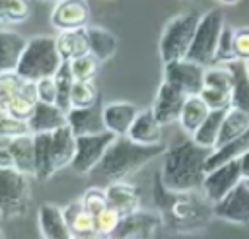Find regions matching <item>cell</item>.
<instances>
[{
    "mask_svg": "<svg viewBox=\"0 0 249 239\" xmlns=\"http://www.w3.org/2000/svg\"><path fill=\"white\" fill-rule=\"evenodd\" d=\"M212 150L193 142V138L177 140L163 154L161 183L173 192H198L206 177V159Z\"/></svg>",
    "mask_w": 249,
    "mask_h": 239,
    "instance_id": "obj_1",
    "label": "cell"
},
{
    "mask_svg": "<svg viewBox=\"0 0 249 239\" xmlns=\"http://www.w3.org/2000/svg\"><path fill=\"white\" fill-rule=\"evenodd\" d=\"M154 202L161 222L177 233H191L204 227L214 216L206 196L196 192H173L165 188L160 173L154 177Z\"/></svg>",
    "mask_w": 249,
    "mask_h": 239,
    "instance_id": "obj_2",
    "label": "cell"
},
{
    "mask_svg": "<svg viewBox=\"0 0 249 239\" xmlns=\"http://www.w3.org/2000/svg\"><path fill=\"white\" fill-rule=\"evenodd\" d=\"M165 150H167L165 144L142 146L132 142L128 136H119L109 146L107 154L103 155L101 163L93 169L91 177L99 187H107L117 181H126L132 173L142 169L146 163L163 155Z\"/></svg>",
    "mask_w": 249,
    "mask_h": 239,
    "instance_id": "obj_3",
    "label": "cell"
},
{
    "mask_svg": "<svg viewBox=\"0 0 249 239\" xmlns=\"http://www.w3.org/2000/svg\"><path fill=\"white\" fill-rule=\"evenodd\" d=\"M60 66H62V58L56 49V37L35 35L27 39L16 74L21 76L23 80L39 82L43 78H53Z\"/></svg>",
    "mask_w": 249,
    "mask_h": 239,
    "instance_id": "obj_4",
    "label": "cell"
},
{
    "mask_svg": "<svg viewBox=\"0 0 249 239\" xmlns=\"http://www.w3.org/2000/svg\"><path fill=\"white\" fill-rule=\"evenodd\" d=\"M200 16L202 14H198L196 10H189V12L173 16L165 23L161 37H160V56L163 64L171 60L187 58L189 49L195 39L196 25L200 21Z\"/></svg>",
    "mask_w": 249,
    "mask_h": 239,
    "instance_id": "obj_5",
    "label": "cell"
},
{
    "mask_svg": "<svg viewBox=\"0 0 249 239\" xmlns=\"http://www.w3.org/2000/svg\"><path fill=\"white\" fill-rule=\"evenodd\" d=\"M224 27H226V21H224V14L220 8H212V10L204 12L200 16L198 25H196L195 39H193V45L189 49L187 58L204 66V68L212 66L214 56H216V49H218V41H220Z\"/></svg>",
    "mask_w": 249,
    "mask_h": 239,
    "instance_id": "obj_6",
    "label": "cell"
},
{
    "mask_svg": "<svg viewBox=\"0 0 249 239\" xmlns=\"http://www.w3.org/2000/svg\"><path fill=\"white\" fill-rule=\"evenodd\" d=\"M31 202L29 175L16 167L0 169V214L2 218L23 216Z\"/></svg>",
    "mask_w": 249,
    "mask_h": 239,
    "instance_id": "obj_7",
    "label": "cell"
},
{
    "mask_svg": "<svg viewBox=\"0 0 249 239\" xmlns=\"http://www.w3.org/2000/svg\"><path fill=\"white\" fill-rule=\"evenodd\" d=\"M115 134L111 132H99L89 136H78L76 138V155L72 161V169L78 175H91L93 169L101 163L103 155L107 154L109 146L115 142Z\"/></svg>",
    "mask_w": 249,
    "mask_h": 239,
    "instance_id": "obj_8",
    "label": "cell"
},
{
    "mask_svg": "<svg viewBox=\"0 0 249 239\" xmlns=\"http://www.w3.org/2000/svg\"><path fill=\"white\" fill-rule=\"evenodd\" d=\"M204 74H206V68L189 58L171 60L163 64V82L175 85L187 97L200 95L204 87Z\"/></svg>",
    "mask_w": 249,
    "mask_h": 239,
    "instance_id": "obj_9",
    "label": "cell"
},
{
    "mask_svg": "<svg viewBox=\"0 0 249 239\" xmlns=\"http://www.w3.org/2000/svg\"><path fill=\"white\" fill-rule=\"evenodd\" d=\"M239 183H243V175H241L239 161L235 159L206 173L204 183H202V194L214 206L222 198H226Z\"/></svg>",
    "mask_w": 249,
    "mask_h": 239,
    "instance_id": "obj_10",
    "label": "cell"
},
{
    "mask_svg": "<svg viewBox=\"0 0 249 239\" xmlns=\"http://www.w3.org/2000/svg\"><path fill=\"white\" fill-rule=\"evenodd\" d=\"M49 19L58 33L86 29L88 25H91V8L88 0H60L53 6Z\"/></svg>",
    "mask_w": 249,
    "mask_h": 239,
    "instance_id": "obj_11",
    "label": "cell"
},
{
    "mask_svg": "<svg viewBox=\"0 0 249 239\" xmlns=\"http://www.w3.org/2000/svg\"><path fill=\"white\" fill-rule=\"evenodd\" d=\"M161 218L150 210H136L121 220V225L113 239H154L161 227Z\"/></svg>",
    "mask_w": 249,
    "mask_h": 239,
    "instance_id": "obj_12",
    "label": "cell"
},
{
    "mask_svg": "<svg viewBox=\"0 0 249 239\" xmlns=\"http://www.w3.org/2000/svg\"><path fill=\"white\" fill-rule=\"evenodd\" d=\"M185 101H187L185 93H181L175 85H171L167 82H161L158 91H156V97H154V103H152L150 109H152L154 117L158 119V122L161 126H167V124L179 122V117H181Z\"/></svg>",
    "mask_w": 249,
    "mask_h": 239,
    "instance_id": "obj_13",
    "label": "cell"
},
{
    "mask_svg": "<svg viewBox=\"0 0 249 239\" xmlns=\"http://www.w3.org/2000/svg\"><path fill=\"white\" fill-rule=\"evenodd\" d=\"M212 210L218 220L241 225L249 223V187L245 183H239L226 198L214 204Z\"/></svg>",
    "mask_w": 249,
    "mask_h": 239,
    "instance_id": "obj_14",
    "label": "cell"
},
{
    "mask_svg": "<svg viewBox=\"0 0 249 239\" xmlns=\"http://www.w3.org/2000/svg\"><path fill=\"white\" fill-rule=\"evenodd\" d=\"M101 113H103L105 130L119 138L128 134L140 109L130 101H109L101 107Z\"/></svg>",
    "mask_w": 249,
    "mask_h": 239,
    "instance_id": "obj_15",
    "label": "cell"
},
{
    "mask_svg": "<svg viewBox=\"0 0 249 239\" xmlns=\"http://www.w3.org/2000/svg\"><path fill=\"white\" fill-rule=\"evenodd\" d=\"M39 231L43 239H72V231L64 220L62 206L54 202H45L37 212Z\"/></svg>",
    "mask_w": 249,
    "mask_h": 239,
    "instance_id": "obj_16",
    "label": "cell"
},
{
    "mask_svg": "<svg viewBox=\"0 0 249 239\" xmlns=\"http://www.w3.org/2000/svg\"><path fill=\"white\" fill-rule=\"evenodd\" d=\"M66 124V113L58 105L37 103L31 117L27 119V128L31 134H53Z\"/></svg>",
    "mask_w": 249,
    "mask_h": 239,
    "instance_id": "obj_17",
    "label": "cell"
},
{
    "mask_svg": "<svg viewBox=\"0 0 249 239\" xmlns=\"http://www.w3.org/2000/svg\"><path fill=\"white\" fill-rule=\"evenodd\" d=\"M132 142L142 144V146H158L163 144V126L158 122V119L154 117L152 109H142L138 113V117L134 119L128 134H126Z\"/></svg>",
    "mask_w": 249,
    "mask_h": 239,
    "instance_id": "obj_18",
    "label": "cell"
},
{
    "mask_svg": "<svg viewBox=\"0 0 249 239\" xmlns=\"http://www.w3.org/2000/svg\"><path fill=\"white\" fill-rule=\"evenodd\" d=\"M107 202L113 210H117L123 218L140 210V192L138 188L128 181H117L105 187Z\"/></svg>",
    "mask_w": 249,
    "mask_h": 239,
    "instance_id": "obj_19",
    "label": "cell"
},
{
    "mask_svg": "<svg viewBox=\"0 0 249 239\" xmlns=\"http://www.w3.org/2000/svg\"><path fill=\"white\" fill-rule=\"evenodd\" d=\"M66 124L76 134V138L78 136H89V134L105 132L103 113L97 107H91V109H70L66 113Z\"/></svg>",
    "mask_w": 249,
    "mask_h": 239,
    "instance_id": "obj_20",
    "label": "cell"
},
{
    "mask_svg": "<svg viewBox=\"0 0 249 239\" xmlns=\"http://www.w3.org/2000/svg\"><path fill=\"white\" fill-rule=\"evenodd\" d=\"M27 39L12 29H0V74L16 72L21 54L25 51Z\"/></svg>",
    "mask_w": 249,
    "mask_h": 239,
    "instance_id": "obj_21",
    "label": "cell"
},
{
    "mask_svg": "<svg viewBox=\"0 0 249 239\" xmlns=\"http://www.w3.org/2000/svg\"><path fill=\"white\" fill-rule=\"evenodd\" d=\"M53 144V163L54 169L60 171L68 165H72L76 155V134L70 130V126H62L56 132L51 134Z\"/></svg>",
    "mask_w": 249,
    "mask_h": 239,
    "instance_id": "obj_22",
    "label": "cell"
},
{
    "mask_svg": "<svg viewBox=\"0 0 249 239\" xmlns=\"http://www.w3.org/2000/svg\"><path fill=\"white\" fill-rule=\"evenodd\" d=\"M8 152L14 159V167L29 177H35V144L33 134H23L12 138L8 144Z\"/></svg>",
    "mask_w": 249,
    "mask_h": 239,
    "instance_id": "obj_23",
    "label": "cell"
},
{
    "mask_svg": "<svg viewBox=\"0 0 249 239\" xmlns=\"http://www.w3.org/2000/svg\"><path fill=\"white\" fill-rule=\"evenodd\" d=\"M56 49L62 58V62H72L84 54L89 52V43H88V33L86 29H76V31H62L56 35Z\"/></svg>",
    "mask_w": 249,
    "mask_h": 239,
    "instance_id": "obj_24",
    "label": "cell"
},
{
    "mask_svg": "<svg viewBox=\"0 0 249 239\" xmlns=\"http://www.w3.org/2000/svg\"><path fill=\"white\" fill-rule=\"evenodd\" d=\"M86 33H88V43H89V52L99 60V62H105L109 58L115 56L117 52V37L105 29V27H99V25H88L86 27Z\"/></svg>",
    "mask_w": 249,
    "mask_h": 239,
    "instance_id": "obj_25",
    "label": "cell"
},
{
    "mask_svg": "<svg viewBox=\"0 0 249 239\" xmlns=\"http://www.w3.org/2000/svg\"><path fill=\"white\" fill-rule=\"evenodd\" d=\"M233 74V89H231V109L243 111L249 115V74L247 66L241 60H231L226 64Z\"/></svg>",
    "mask_w": 249,
    "mask_h": 239,
    "instance_id": "obj_26",
    "label": "cell"
},
{
    "mask_svg": "<svg viewBox=\"0 0 249 239\" xmlns=\"http://www.w3.org/2000/svg\"><path fill=\"white\" fill-rule=\"evenodd\" d=\"M245 152H249V128L241 136H237L233 142H230V144H226L222 148L212 150V154L206 159V173L216 169V167H220V165H224V163L239 159Z\"/></svg>",
    "mask_w": 249,
    "mask_h": 239,
    "instance_id": "obj_27",
    "label": "cell"
},
{
    "mask_svg": "<svg viewBox=\"0 0 249 239\" xmlns=\"http://www.w3.org/2000/svg\"><path fill=\"white\" fill-rule=\"evenodd\" d=\"M208 115H210V109L202 101V97L200 95H191V97H187V101L183 105V111H181V117H179V126L183 128V132L193 136L198 130V126L206 120Z\"/></svg>",
    "mask_w": 249,
    "mask_h": 239,
    "instance_id": "obj_28",
    "label": "cell"
},
{
    "mask_svg": "<svg viewBox=\"0 0 249 239\" xmlns=\"http://www.w3.org/2000/svg\"><path fill=\"white\" fill-rule=\"evenodd\" d=\"M33 144H35V179L47 181L56 173L53 163L51 134H33Z\"/></svg>",
    "mask_w": 249,
    "mask_h": 239,
    "instance_id": "obj_29",
    "label": "cell"
},
{
    "mask_svg": "<svg viewBox=\"0 0 249 239\" xmlns=\"http://www.w3.org/2000/svg\"><path fill=\"white\" fill-rule=\"evenodd\" d=\"M228 111H210V115L206 117V120L198 126V130L191 136L195 144L206 148V150H216L218 146V138H220V130H222V122L226 119Z\"/></svg>",
    "mask_w": 249,
    "mask_h": 239,
    "instance_id": "obj_30",
    "label": "cell"
},
{
    "mask_svg": "<svg viewBox=\"0 0 249 239\" xmlns=\"http://www.w3.org/2000/svg\"><path fill=\"white\" fill-rule=\"evenodd\" d=\"M62 214H64V220L72 231V235H80V233H91L95 231V218L84 210L80 198L78 200H72L68 204L62 206Z\"/></svg>",
    "mask_w": 249,
    "mask_h": 239,
    "instance_id": "obj_31",
    "label": "cell"
},
{
    "mask_svg": "<svg viewBox=\"0 0 249 239\" xmlns=\"http://www.w3.org/2000/svg\"><path fill=\"white\" fill-rule=\"evenodd\" d=\"M247 128H249V115L243 113V111H237V109H230L226 113L224 122H222V130H220V138H218L216 148H222V146L233 142Z\"/></svg>",
    "mask_w": 249,
    "mask_h": 239,
    "instance_id": "obj_32",
    "label": "cell"
},
{
    "mask_svg": "<svg viewBox=\"0 0 249 239\" xmlns=\"http://www.w3.org/2000/svg\"><path fill=\"white\" fill-rule=\"evenodd\" d=\"M99 101V89L95 82H74L70 105L72 109H91Z\"/></svg>",
    "mask_w": 249,
    "mask_h": 239,
    "instance_id": "obj_33",
    "label": "cell"
},
{
    "mask_svg": "<svg viewBox=\"0 0 249 239\" xmlns=\"http://www.w3.org/2000/svg\"><path fill=\"white\" fill-rule=\"evenodd\" d=\"M204 87L206 89L224 91V93H231V89H233V74L230 72V68L226 64L224 66H208L206 74H204Z\"/></svg>",
    "mask_w": 249,
    "mask_h": 239,
    "instance_id": "obj_34",
    "label": "cell"
},
{
    "mask_svg": "<svg viewBox=\"0 0 249 239\" xmlns=\"http://www.w3.org/2000/svg\"><path fill=\"white\" fill-rule=\"evenodd\" d=\"M68 64H70V72H72L76 82H95L99 68H101V62L91 52H88V54H84V56H80Z\"/></svg>",
    "mask_w": 249,
    "mask_h": 239,
    "instance_id": "obj_35",
    "label": "cell"
},
{
    "mask_svg": "<svg viewBox=\"0 0 249 239\" xmlns=\"http://www.w3.org/2000/svg\"><path fill=\"white\" fill-rule=\"evenodd\" d=\"M54 80H56V85H58V97H56V105L68 113L72 109L70 105V95H72V87H74V76L70 72V64L68 62H62V66L58 68V72L54 74Z\"/></svg>",
    "mask_w": 249,
    "mask_h": 239,
    "instance_id": "obj_36",
    "label": "cell"
},
{
    "mask_svg": "<svg viewBox=\"0 0 249 239\" xmlns=\"http://www.w3.org/2000/svg\"><path fill=\"white\" fill-rule=\"evenodd\" d=\"M80 202H82L84 210L89 212V214L95 218L99 212H103V210L109 206L105 187H99V185H91V187H88V188L82 192Z\"/></svg>",
    "mask_w": 249,
    "mask_h": 239,
    "instance_id": "obj_37",
    "label": "cell"
},
{
    "mask_svg": "<svg viewBox=\"0 0 249 239\" xmlns=\"http://www.w3.org/2000/svg\"><path fill=\"white\" fill-rule=\"evenodd\" d=\"M121 220H123V216L117 210H113L111 206H107L103 212H99L95 216V231L105 239H113V235L117 233V229L121 225Z\"/></svg>",
    "mask_w": 249,
    "mask_h": 239,
    "instance_id": "obj_38",
    "label": "cell"
},
{
    "mask_svg": "<svg viewBox=\"0 0 249 239\" xmlns=\"http://www.w3.org/2000/svg\"><path fill=\"white\" fill-rule=\"evenodd\" d=\"M235 60V54H233V27L226 25L222 35H220V41H218V49H216V56H214V64L212 66H224L228 62Z\"/></svg>",
    "mask_w": 249,
    "mask_h": 239,
    "instance_id": "obj_39",
    "label": "cell"
},
{
    "mask_svg": "<svg viewBox=\"0 0 249 239\" xmlns=\"http://www.w3.org/2000/svg\"><path fill=\"white\" fill-rule=\"evenodd\" d=\"M23 78L18 76L16 72H4L0 74V101L2 103H10L21 89L23 85Z\"/></svg>",
    "mask_w": 249,
    "mask_h": 239,
    "instance_id": "obj_40",
    "label": "cell"
},
{
    "mask_svg": "<svg viewBox=\"0 0 249 239\" xmlns=\"http://www.w3.org/2000/svg\"><path fill=\"white\" fill-rule=\"evenodd\" d=\"M35 105H37V103H33L31 99L23 97L21 93H18L10 103H6V107H8V115L14 117V119H18V120H25V122H27V119L31 117Z\"/></svg>",
    "mask_w": 249,
    "mask_h": 239,
    "instance_id": "obj_41",
    "label": "cell"
},
{
    "mask_svg": "<svg viewBox=\"0 0 249 239\" xmlns=\"http://www.w3.org/2000/svg\"><path fill=\"white\" fill-rule=\"evenodd\" d=\"M31 16L29 0H6V19L8 23H23Z\"/></svg>",
    "mask_w": 249,
    "mask_h": 239,
    "instance_id": "obj_42",
    "label": "cell"
},
{
    "mask_svg": "<svg viewBox=\"0 0 249 239\" xmlns=\"http://www.w3.org/2000/svg\"><path fill=\"white\" fill-rule=\"evenodd\" d=\"M0 134L6 140H12V138H18V136H23V134H31V132H29L25 120H18V119L8 115V117H4L0 120Z\"/></svg>",
    "mask_w": 249,
    "mask_h": 239,
    "instance_id": "obj_43",
    "label": "cell"
},
{
    "mask_svg": "<svg viewBox=\"0 0 249 239\" xmlns=\"http://www.w3.org/2000/svg\"><path fill=\"white\" fill-rule=\"evenodd\" d=\"M233 54L235 60L249 62V27L233 29Z\"/></svg>",
    "mask_w": 249,
    "mask_h": 239,
    "instance_id": "obj_44",
    "label": "cell"
},
{
    "mask_svg": "<svg viewBox=\"0 0 249 239\" xmlns=\"http://www.w3.org/2000/svg\"><path fill=\"white\" fill-rule=\"evenodd\" d=\"M37 84V97L39 103H49V105H56V97H58V85L54 76L53 78H43Z\"/></svg>",
    "mask_w": 249,
    "mask_h": 239,
    "instance_id": "obj_45",
    "label": "cell"
},
{
    "mask_svg": "<svg viewBox=\"0 0 249 239\" xmlns=\"http://www.w3.org/2000/svg\"><path fill=\"white\" fill-rule=\"evenodd\" d=\"M8 167H14V159L8 148H0V169H8Z\"/></svg>",
    "mask_w": 249,
    "mask_h": 239,
    "instance_id": "obj_46",
    "label": "cell"
},
{
    "mask_svg": "<svg viewBox=\"0 0 249 239\" xmlns=\"http://www.w3.org/2000/svg\"><path fill=\"white\" fill-rule=\"evenodd\" d=\"M239 167H241V175H243V181L245 179H249V152H245L239 159Z\"/></svg>",
    "mask_w": 249,
    "mask_h": 239,
    "instance_id": "obj_47",
    "label": "cell"
},
{
    "mask_svg": "<svg viewBox=\"0 0 249 239\" xmlns=\"http://www.w3.org/2000/svg\"><path fill=\"white\" fill-rule=\"evenodd\" d=\"M72 239H105V237H101L97 231H91V233H80V235H72Z\"/></svg>",
    "mask_w": 249,
    "mask_h": 239,
    "instance_id": "obj_48",
    "label": "cell"
},
{
    "mask_svg": "<svg viewBox=\"0 0 249 239\" xmlns=\"http://www.w3.org/2000/svg\"><path fill=\"white\" fill-rule=\"evenodd\" d=\"M0 23H8V19H6V0H0Z\"/></svg>",
    "mask_w": 249,
    "mask_h": 239,
    "instance_id": "obj_49",
    "label": "cell"
},
{
    "mask_svg": "<svg viewBox=\"0 0 249 239\" xmlns=\"http://www.w3.org/2000/svg\"><path fill=\"white\" fill-rule=\"evenodd\" d=\"M4 117H8V107H6V103L0 101V120H2Z\"/></svg>",
    "mask_w": 249,
    "mask_h": 239,
    "instance_id": "obj_50",
    "label": "cell"
},
{
    "mask_svg": "<svg viewBox=\"0 0 249 239\" xmlns=\"http://www.w3.org/2000/svg\"><path fill=\"white\" fill-rule=\"evenodd\" d=\"M8 144H10V140H6V138L0 134V148H8Z\"/></svg>",
    "mask_w": 249,
    "mask_h": 239,
    "instance_id": "obj_51",
    "label": "cell"
},
{
    "mask_svg": "<svg viewBox=\"0 0 249 239\" xmlns=\"http://www.w3.org/2000/svg\"><path fill=\"white\" fill-rule=\"evenodd\" d=\"M220 2H224V4H235V2H239V0H220Z\"/></svg>",
    "mask_w": 249,
    "mask_h": 239,
    "instance_id": "obj_52",
    "label": "cell"
},
{
    "mask_svg": "<svg viewBox=\"0 0 249 239\" xmlns=\"http://www.w3.org/2000/svg\"><path fill=\"white\" fill-rule=\"evenodd\" d=\"M0 239H6V235H4V231L0 229Z\"/></svg>",
    "mask_w": 249,
    "mask_h": 239,
    "instance_id": "obj_53",
    "label": "cell"
},
{
    "mask_svg": "<svg viewBox=\"0 0 249 239\" xmlns=\"http://www.w3.org/2000/svg\"><path fill=\"white\" fill-rule=\"evenodd\" d=\"M45 2H53V4H56V2H60V0H45Z\"/></svg>",
    "mask_w": 249,
    "mask_h": 239,
    "instance_id": "obj_54",
    "label": "cell"
},
{
    "mask_svg": "<svg viewBox=\"0 0 249 239\" xmlns=\"http://www.w3.org/2000/svg\"><path fill=\"white\" fill-rule=\"evenodd\" d=\"M243 183H245V185H247V187H249V179H245V181H243Z\"/></svg>",
    "mask_w": 249,
    "mask_h": 239,
    "instance_id": "obj_55",
    "label": "cell"
},
{
    "mask_svg": "<svg viewBox=\"0 0 249 239\" xmlns=\"http://www.w3.org/2000/svg\"><path fill=\"white\" fill-rule=\"evenodd\" d=\"M245 66H247V74H249V62H245Z\"/></svg>",
    "mask_w": 249,
    "mask_h": 239,
    "instance_id": "obj_56",
    "label": "cell"
},
{
    "mask_svg": "<svg viewBox=\"0 0 249 239\" xmlns=\"http://www.w3.org/2000/svg\"><path fill=\"white\" fill-rule=\"evenodd\" d=\"M0 218H2V214H0Z\"/></svg>",
    "mask_w": 249,
    "mask_h": 239,
    "instance_id": "obj_57",
    "label": "cell"
}]
</instances>
